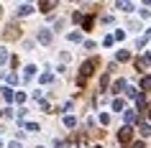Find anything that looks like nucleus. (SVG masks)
Wrapping results in <instances>:
<instances>
[{"label": "nucleus", "instance_id": "nucleus-1", "mask_svg": "<svg viewBox=\"0 0 151 148\" xmlns=\"http://www.w3.org/2000/svg\"><path fill=\"white\" fill-rule=\"evenodd\" d=\"M131 138H133V130H131V125H123V128H120V133H118V140H120V143H128Z\"/></svg>", "mask_w": 151, "mask_h": 148}, {"label": "nucleus", "instance_id": "nucleus-2", "mask_svg": "<svg viewBox=\"0 0 151 148\" xmlns=\"http://www.w3.org/2000/svg\"><path fill=\"white\" fill-rule=\"evenodd\" d=\"M92 69H95V61H85V64H82V79H80V84L85 82V77L92 74Z\"/></svg>", "mask_w": 151, "mask_h": 148}, {"label": "nucleus", "instance_id": "nucleus-3", "mask_svg": "<svg viewBox=\"0 0 151 148\" xmlns=\"http://www.w3.org/2000/svg\"><path fill=\"white\" fill-rule=\"evenodd\" d=\"M151 64V54H143L141 59H138V61H136V66H138V69H146V66H149Z\"/></svg>", "mask_w": 151, "mask_h": 148}, {"label": "nucleus", "instance_id": "nucleus-4", "mask_svg": "<svg viewBox=\"0 0 151 148\" xmlns=\"http://www.w3.org/2000/svg\"><path fill=\"white\" fill-rule=\"evenodd\" d=\"M39 41H41V44H51V31L41 28V31H39Z\"/></svg>", "mask_w": 151, "mask_h": 148}, {"label": "nucleus", "instance_id": "nucleus-5", "mask_svg": "<svg viewBox=\"0 0 151 148\" xmlns=\"http://www.w3.org/2000/svg\"><path fill=\"white\" fill-rule=\"evenodd\" d=\"M33 74H36V66H33V64H28V66L23 69V79H31Z\"/></svg>", "mask_w": 151, "mask_h": 148}, {"label": "nucleus", "instance_id": "nucleus-6", "mask_svg": "<svg viewBox=\"0 0 151 148\" xmlns=\"http://www.w3.org/2000/svg\"><path fill=\"white\" fill-rule=\"evenodd\" d=\"M13 97H16V92L10 89V87H5L3 89V100H8V102H13Z\"/></svg>", "mask_w": 151, "mask_h": 148}, {"label": "nucleus", "instance_id": "nucleus-7", "mask_svg": "<svg viewBox=\"0 0 151 148\" xmlns=\"http://www.w3.org/2000/svg\"><path fill=\"white\" fill-rule=\"evenodd\" d=\"M138 115H136V110H126V123H136Z\"/></svg>", "mask_w": 151, "mask_h": 148}, {"label": "nucleus", "instance_id": "nucleus-8", "mask_svg": "<svg viewBox=\"0 0 151 148\" xmlns=\"http://www.w3.org/2000/svg\"><path fill=\"white\" fill-rule=\"evenodd\" d=\"M28 13H33V5H21L18 8V16H28Z\"/></svg>", "mask_w": 151, "mask_h": 148}, {"label": "nucleus", "instance_id": "nucleus-9", "mask_svg": "<svg viewBox=\"0 0 151 148\" xmlns=\"http://www.w3.org/2000/svg\"><path fill=\"white\" fill-rule=\"evenodd\" d=\"M64 125H67V128H74V125H77V117H74V115H67V117H64Z\"/></svg>", "mask_w": 151, "mask_h": 148}, {"label": "nucleus", "instance_id": "nucleus-10", "mask_svg": "<svg viewBox=\"0 0 151 148\" xmlns=\"http://www.w3.org/2000/svg\"><path fill=\"white\" fill-rule=\"evenodd\" d=\"M120 89H126V82H123V79H118V82L113 84V92H120Z\"/></svg>", "mask_w": 151, "mask_h": 148}, {"label": "nucleus", "instance_id": "nucleus-11", "mask_svg": "<svg viewBox=\"0 0 151 148\" xmlns=\"http://www.w3.org/2000/svg\"><path fill=\"white\" fill-rule=\"evenodd\" d=\"M138 130H141V135L146 138V135H151V125H146V123H143L141 128H138Z\"/></svg>", "mask_w": 151, "mask_h": 148}, {"label": "nucleus", "instance_id": "nucleus-12", "mask_svg": "<svg viewBox=\"0 0 151 148\" xmlns=\"http://www.w3.org/2000/svg\"><path fill=\"white\" fill-rule=\"evenodd\" d=\"M54 5H56V3H41V5H39V8H41V10H44V13H49V10H51V8H54Z\"/></svg>", "mask_w": 151, "mask_h": 148}, {"label": "nucleus", "instance_id": "nucleus-13", "mask_svg": "<svg viewBox=\"0 0 151 148\" xmlns=\"http://www.w3.org/2000/svg\"><path fill=\"white\" fill-rule=\"evenodd\" d=\"M69 41H74V44H77V41H82V33H77V31H72V33H69Z\"/></svg>", "mask_w": 151, "mask_h": 148}, {"label": "nucleus", "instance_id": "nucleus-14", "mask_svg": "<svg viewBox=\"0 0 151 148\" xmlns=\"http://www.w3.org/2000/svg\"><path fill=\"white\" fill-rule=\"evenodd\" d=\"M128 59H131L128 51H118V61H128Z\"/></svg>", "mask_w": 151, "mask_h": 148}, {"label": "nucleus", "instance_id": "nucleus-15", "mask_svg": "<svg viewBox=\"0 0 151 148\" xmlns=\"http://www.w3.org/2000/svg\"><path fill=\"white\" fill-rule=\"evenodd\" d=\"M113 110L120 112V110H123V100H113Z\"/></svg>", "mask_w": 151, "mask_h": 148}, {"label": "nucleus", "instance_id": "nucleus-16", "mask_svg": "<svg viewBox=\"0 0 151 148\" xmlns=\"http://www.w3.org/2000/svg\"><path fill=\"white\" fill-rule=\"evenodd\" d=\"M5 61H8V51H5V49H0V66H3Z\"/></svg>", "mask_w": 151, "mask_h": 148}, {"label": "nucleus", "instance_id": "nucleus-17", "mask_svg": "<svg viewBox=\"0 0 151 148\" xmlns=\"http://www.w3.org/2000/svg\"><path fill=\"white\" fill-rule=\"evenodd\" d=\"M120 10H133V3H118Z\"/></svg>", "mask_w": 151, "mask_h": 148}, {"label": "nucleus", "instance_id": "nucleus-18", "mask_svg": "<svg viewBox=\"0 0 151 148\" xmlns=\"http://www.w3.org/2000/svg\"><path fill=\"white\" fill-rule=\"evenodd\" d=\"M100 123L108 125V123H110V115H108V112H100Z\"/></svg>", "mask_w": 151, "mask_h": 148}, {"label": "nucleus", "instance_id": "nucleus-19", "mask_svg": "<svg viewBox=\"0 0 151 148\" xmlns=\"http://www.w3.org/2000/svg\"><path fill=\"white\" fill-rule=\"evenodd\" d=\"M141 87H143V89H151V77H143V82H141Z\"/></svg>", "mask_w": 151, "mask_h": 148}, {"label": "nucleus", "instance_id": "nucleus-20", "mask_svg": "<svg viewBox=\"0 0 151 148\" xmlns=\"http://www.w3.org/2000/svg\"><path fill=\"white\" fill-rule=\"evenodd\" d=\"M13 100H16V102H26V94H23V92H16V97H13Z\"/></svg>", "mask_w": 151, "mask_h": 148}, {"label": "nucleus", "instance_id": "nucleus-21", "mask_svg": "<svg viewBox=\"0 0 151 148\" xmlns=\"http://www.w3.org/2000/svg\"><path fill=\"white\" fill-rule=\"evenodd\" d=\"M82 26H85V31H90V28H92V18H85V23H82Z\"/></svg>", "mask_w": 151, "mask_h": 148}, {"label": "nucleus", "instance_id": "nucleus-22", "mask_svg": "<svg viewBox=\"0 0 151 148\" xmlns=\"http://www.w3.org/2000/svg\"><path fill=\"white\" fill-rule=\"evenodd\" d=\"M8 82L10 84H18V74H8Z\"/></svg>", "mask_w": 151, "mask_h": 148}, {"label": "nucleus", "instance_id": "nucleus-23", "mask_svg": "<svg viewBox=\"0 0 151 148\" xmlns=\"http://www.w3.org/2000/svg\"><path fill=\"white\" fill-rule=\"evenodd\" d=\"M8 148H21V143H16V140H13V143H8Z\"/></svg>", "mask_w": 151, "mask_h": 148}, {"label": "nucleus", "instance_id": "nucleus-24", "mask_svg": "<svg viewBox=\"0 0 151 148\" xmlns=\"http://www.w3.org/2000/svg\"><path fill=\"white\" fill-rule=\"evenodd\" d=\"M149 120H151V110H149Z\"/></svg>", "mask_w": 151, "mask_h": 148}, {"label": "nucleus", "instance_id": "nucleus-25", "mask_svg": "<svg viewBox=\"0 0 151 148\" xmlns=\"http://www.w3.org/2000/svg\"><path fill=\"white\" fill-rule=\"evenodd\" d=\"M0 146H3V140H0Z\"/></svg>", "mask_w": 151, "mask_h": 148}, {"label": "nucleus", "instance_id": "nucleus-26", "mask_svg": "<svg viewBox=\"0 0 151 148\" xmlns=\"http://www.w3.org/2000/svg\"><path fill=\"white\" fill-rule=\"evenodd\" d=\"M0 16H3V10H0Z\"/></svg>", "mask_w": 151, "mask_h": 148}, {"label": "nucleus", "instance_id": "nucleus-27", "mask_svg": "<svg viewBox=\"0 0 151 148\" xmlns=\"http://www.w3.org/2000/svg\"><path fill=\"white\" fill-rule=\"evenodd\" d=\"M95 148H100V146H95Z\"/></svg>", "mask_w": 151, "mask_h": 148}]
</instances>
